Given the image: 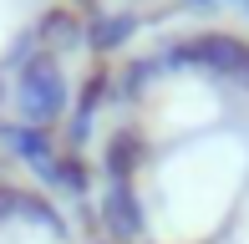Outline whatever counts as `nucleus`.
Returning a JSON list of instances; mask_svg holds the SVG:
<instances>
[{"label":"nucleus","instance_id":"f257e3e1","mask_svg":"<svg viewBox=\"0 0 249 244\" xmlns=\"http://www.w3.org/2000/svg\"><path fill=\"white\" fill-rule=\"evenodd\" d=\"M163 71H209V76H224L234 82L239 92H249V41L234 36V31H203V36H188V41H168L163 56H158Z\"/></svg>","mask_w":249,"mask_h":244},{"label":"nucleus","instance_id":"f03ea898","mask_svg":"<svg viewBox=\"0 0 249 244\" xmlns=\"http://www.w3.org/2000/svg\"><path fill=\"white\" fill-rule=\"evenodd\" d=\"M16 102H20V122H31V127H56L61 117H71V87L61 76L56 51H36L16 71Z\"/></svg>","mask_w":249,"mask_h":244},{"label":"nucleus","instance_id":"7ed1b4c3","mask_svg":"<svg viewBox=\"0 0 249 244\" xmlns=\"http://www.w3.org/2000/svg\"><path fill=\"white\" fill-rule=\"evenodd\" d=\"M102 229L117 244H138L148 234V209H142V193L132 183H107V193H102Z\"/></svg>","mask_w":249,"mask_h":244},{"label":"nucleus","instance_id":"20e7f679","mask_svg":"<svg viewBox=\"0 0 249 244\" xmlns=\"http://www.w3.org/2000/svg\"><path fill=\"white\" fill-rule=\"evenodd\" d=\"M142 163H148V132L138 122H122L107 138V148H102V178L107 183H132Z\"/></svg>","mask_w":249,"mask_h":244},{"label":"nucleus","instance_id":"39448f33","mask_svg":"<svg viewBox=\"0 0 249 244\" xmlns=\"http://www.w3.org/2000/svg\"><path fill=\"white\" fill-rule=\"evenodd\" d=\"M36 41H41V51H56V56H61V51H76V46H87V20L76 16L71 5H46L36 16Z\"/></svg>","mask_w":249,"mask_h":244},{"label":"nucleus","instance_id":"423d86ee","mask_svg":"<svg viewBox=\"0 0 249 244\" xmlns=\"http://www.w3.org/2000/svg\"><path fill=\"white\" fill-rule=\"evenodd\" d=\"M142 31V20L132 10H102L97 20H87V51L92 56H117L132 46V36Z\"/></svg>","mask_w":249,"mask_h":244},{"label":"nucleus","instance_id":"0eeeda50","mask_svg":"<svg viewBox=\"0 0 249 244\" xmlns=\"http://www.w3.org/2000/svg\"><path fill=\"white\" fill-rule=\"evenodd\" d=\"M0 148L16 153L20 163L31 168H46L56 158V142H51V127H31V122H5L0 117Z\"/></svg>","mask_w":249,"mask_h":244},{"label":"nucleus","instance_id":"6e6552de","mask_svg":"<svg viewBox=\"0 0 249 244\" xmlns=\"http://www.w3.org/2000/svg\"><path fill=\"white\" fill-rule=\"evenodd\" d=\"M16 219H26V224H36V229H46L51 239H66V214L51 204L46 193H36V188H20V204H16Z\"/></svg>","mask_w":249,"mask_h":244},{"label":"nucleus","instance_id":"1a4fd4ad","mask_svg":"<svg viewBox=\"0 0 249 244\" xmlns=\"http://www.w3.org/2000/svg\"><path fill=\"white\" fill-rule=\"evenodd\" d=\"M92 178H97V168L87 163V153H56L51 188H61V193H71V198H87L92 193Z\"/></svg>","mask_w":249,"mask_h":244},{"label":"nucleus","instance_id":"9d476101","mask_svg":"<svg viewBox=\"0 0 249 244\" xmlns=\"http://www.w3.org/2000/svg\"><path fill=\"white\" fill-rule=\"evenodd\" d=\"M163 71L158 66V56H132L127 66H122V76H112V97H122V102H142L148 97V82Z\"/></svg>","mask_w":249,"mask_h":244},{"label":"nucleus","instance_id":"9b49d317","mask_svg":"<svg viewBox=\"0 0 249 244\" xmlns=\"http://www.w3.org/2000/svg\"><path fill=\"white\" fill-rule=\"evenodd\" d=\"M107 97H112V71L97 61L92 71L76 82V107H71V112H76V117H97V107L107 102Z\"/></svg>","mask_w":249,"mask_h":244},{"label":"nucleus","instance_id":"f8f14e48","mask_svg":"<svg viewBox=\"0 0 249 244\" xmlns=\"http://www.w3.org/2000/svg\"><path fill=\"white\" fill-rule=\"evenodd\" d=\"M92 127H97V117H66V153H82V142L92 138Z\"/></svg>","mask_w":249,"mask_h":244},{"label":"nucleus","instance_id":"ddd939ff","mask_svg":"<svg viewBox=\"0 0 249 244\" xmlns=\"http://www.w3.org/2000/svg\"><path fill=\"white\" fill-rule=\"evenodd\" d=\"M71 10H76L82 20H97V16H102V0H71Z\"/></svg>","mask_w":249,"mask_h":244},{"label":"nucleus","instance_id":"4468645a","mask_svg":"<svg viewBox=\"0 0 249 244\" xmlns=\"http://www.w3.org/2000/svg\"><path fill=\"white\" fill-rule=\"evenodd\" d=\"M183 5H219V0H183Z\"/></svg>","mask_w":249,"mask_h":244},{"label":"nucleus","instance_id":"2eb2a0df","mask_svg":"<svg viewBox=\"0 0 249 244\" xmlns=\"http://www.w3.org/2000/svg\"><path fill=\"white\" fill-rule=\"evenodd\" d=\"M0 97H5V71H0Z\"/></svg>","mask_w":249,"mask_h":244},{"label":"nucleus","instance_id":"dca6fc26","mask_svg":"<svg viewBox=\"0 0 249 244\" xmlns=\"http://www.w3.org/2000/svg\"><path fill=\"white\" fill-rule=\"evenodd\" d=\"M92 244H117V239H92Z\"/></svg>","mask_w":249,"mask_h":244},{"label":"nucleus","instance_id":"f3484780","mask_svg":"<svg viewBox=\"0 0 249 244\" xmlns=\"http://www.w3.org/2000/svg\"><path fill=\"white\" fill-rule=\"evenodd\" d=\"M244 10H249V0H244Z\"/></svg>","mask_w":249,"mask_h":244}]
</instances>
